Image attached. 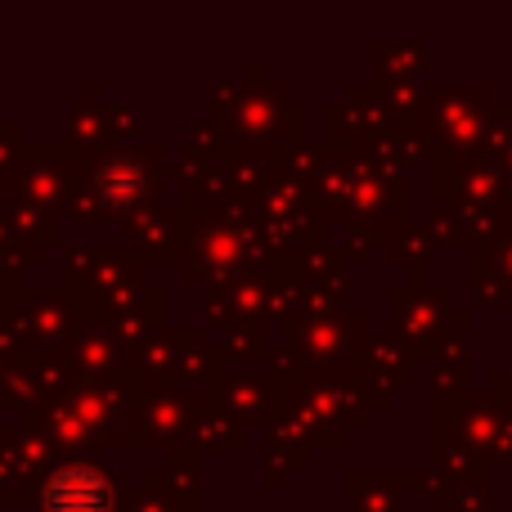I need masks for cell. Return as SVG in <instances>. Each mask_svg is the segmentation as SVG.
<instances>
[{
	"label": "cell",
	"mask_w": 512,
	"mask_h": 512,
	"mask_svg": "<svg viewBox=\"0 0 512 512\" xmlns=\"http://www.w3.org/2000/svg\"><path fill=\"white\" fill-rule=\"evenodd\" d=\"M113 490L95 468H59L45 481V512H108Z\"/></svg>",
	"instance_id": "cell-1"
},
{
	"label": "cell",
	"mask_w": 512,
	"mask_h": 512,
	"mask_svg": "<svg viewBox=\"0 0 512 512\" xmlns=\"http://www.w3.org/2000/svg\"><path fill=\"white\" fill-rule=\"evenodd\" d=\"M104 189L113 198H131L140 185H135V171L131 167H117V171H108V176H104Z\"/></svg>",
	"instance_id": "cell-2"
}]
</instances>
